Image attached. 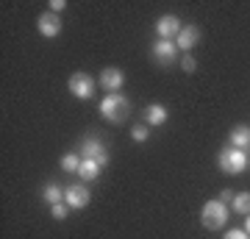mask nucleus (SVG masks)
<instances>
[{
  "label": "nucleus",
  "mask_w": 250,
  "mask_h": 239,
  "mask_svg": "<svg viewBox=\"0 0 250 239\" xmlns=\"http://www.w3.org/2000/svg\"><path fill=\"white\" fill-rule=\"evenodd\" d=\"M200 222H203L208 231L225 228V222H228V206H225L223 200H206L203 212H200Z\"/></svg>",
  "instance_id": "1"
},
{
  "label": "nucleus",
  "mask_w": 250,
  "mask_h": 239,
  "mask_svg": "<svg viewBox=\"0 0 250 239\" xmlns=\"http://www.w3.org/2000/svg\"><path fill=\"white\" fill-rule=\"evenodd\" d=\"M181 20L175 17V14H164V17H159V22H156V34H159V39H175V36L181 34Z\"/></svg>",
  "instance_id": "7"
},
{
  "label": "nucleus",
  "mask_w": 250,
  "mask_h": 239,
  "mask_svg": "<svg viewBox=\"0 0 250 239\" xmlns=\"http://www.w3.org/2000/svg\"><path fill=\"white\" fill-rule=\"evenodd\" d=\"M95 78L92 75H86V72H72V78H70V92L75 95V98L81 100H89L92 95H95Z\"/></svg>",
  "instance_id": "4"
},
{
  "label": "nucleus",
  "mask_w": 250,
  "mask_h": 239,
  "mask_svg": "<svg viewBox=\"0 0 250 239\" xmlns=\"http://www.w3.org/2000/svg\"><path fill=\"white\" fill-rule=\"evenodd\" d=\"M50 212H53L56 220H64V217H67V212H70V206H67V203H56Z\"/></svg>",
  "instance_id": "19"
},
{
  "label": "nucleus",
  "mask_w": 250,
  "mask_h": 239,
  "mask_svg": "<svg viewBox=\"0 0 250 239\" xmlns=\"http://www.w3.org/2000/svg\"><path fill=\"white\" fill-rule=\"evenodd\" d=\"M95 156H103V142L100 139H86L83 142V159H95Z\"/></svg>",
  "instance_id": "16"
},
{
  "label": "nucleus",
  "mask_w": 250,
  "mask_h": 239,
  "mask_svg": "<svg viewBox=\"0 0 250 239\" xmlns=\"http://www.w3.org/2000/svg\"><path fill=\"white\" fill-rule=\"evenodd\" d=\"M217 161H220V170H223V173H228V175H242L245 167H248V153L236 151V148H231V151L225 148Z\"/></svg>",
  "instance_id": "3"
},
{
  "label": "nucleus",
  "mask_w": 250,
  "mask_h": 239,
  "mask_svg": "<svg viewBox=\"0 0 250 239\" xmlns=\"http://www.w3.org/2000/svg\"><path fill=\"white\" fill-rule=\"evenodd\" d=\"M217 200H223V203L228 206V200H233V192H231V189H223V192H220V197H217Z\"/></svg>",
  "instance_id": "23"
},
{
  "label": "nucleus",
  "mask_w": 250,
  "mask_h": 239,
  "mask_svg": "<svg viewBox=\"0 0 250 239\" xmlns=\"http://www.w3.org/2000/svg\"><path fill=\"white\" fill-rule=\"evenodd\" d=\"M147 128H145V125H136V128H131V139H136V142H145L147 139Z\"/></svg>",
  "instance_id": "18"
},
{
  "label": "nucleus",
  "mask_w": 250,
  "mask_h": 239,
  "mask_svg": "<svg viewBox=\"0 0 250 239\" xmlns=\"http://www.w3.org/2000/svg\"><path fill=\"white\" fill-rule=\"evenodd\" d=\"M64 6H67L64 0H53V3H50V11H53V14H59V11H64Z\"/></svg>",
  "instance_id": "22"
},
{
  "label": "nucleus",
  "mask_w": 250,
  "mask_h": 239,
  "mask_svg": "<svg viewBox=\"0 0 250 239\" xmlns=\"http://www.w3.org/2000/svg\"><path fill=\"white\" fill-rule=\"evenodd\" d=\"M98 84L103 89H108V95H111V92H120V87L125 84V75H123V70H117V67H106V70L100 72Z\"/></svg>",
  "instance_id": "9"
},
{
  "label": "nucleus",
  "mask_w": 250,
  "mask_h": 239,
  "mask_svg": "<svg viewBox=\"0 0 250 239\" xmlns=\"http://www.w3.org/2000/svg\"><path fill=\"white\" fill-rule=\"evenodd\" d=\"M145 120H147V125H164L167 123V109L161 103H150L145 109Z\"/></svg>",
  "instance_id": "12"
},
{
  "label": "nucleus",
  "mask_w": 250,
  "mask_h": 239,
  "mask_svg": "<svg viewBox=\"0 0 250 239\" xmlns=\"http://www.w3.org/2000/svg\"><path fill=\"white\" fill-rule=\"evenodd\" d=\"M233 212L248 217L250 214V192H242V195H233Z\"/></svg>",
  "instance_id": "14"
},
{
  "label": "nucleus",
  "mask_w": 250,
  "mask_h": 239,
  "mask_svg": "<svg viewBox=\"0 0 250 239\" xmlns=\"http://www.w3.org/2000/svg\"><path fill=\"white\" fill-rule=\"evenodd\" d=\"M200 39V28L197 25H184L181 28V34L175 36V44H178V50H192Z\"/></svg>",
  "instance_id": "10"
},
{
  "label": "nucleus",
  "mask_w": 250,
  "mask_h": 239,
  "mask_svg": "<svg viewBox=\"0 0 250 239\" xmlns=\"http://www.w3.org/2000/svg\"><path fill=\"white\" fill-rule=\"evenodd\" d=\"M42 197H45V203H50V206H56V203H64V192H62V189H59L56 184L45 186V192H42Z\"/></svg>",
  "instance_id": "15"
},
{
  "label": "nucleus",
  "mask_w": 250,
  "mask_h": 239,
  "mask_svg": "<svg viewBox=\"0 0 250 239\" xmlns=\"http://www.w3.org/2000/svg\"><path fill=\"white\" fill-rule=\"evenodd\" d=\"M181 67H184V70H187V72H195L197 62H195V59H192V56H189V53H184V62H181Z\"/></svg>",
  "instance_id": "21"
},
{
  "label": "nucleus",
  "mask_w": 250,
  "mask_h": 239,
  "mask_svg": "<svg viewBox=\"0 0 250 239\" xmlns=\"http://www.w3.org/2000/svg\"><path fill=\"white\" fill-rule=\"evenodd\" d=\"M225 239H250V234L245 228H233V231H228V234H225Z\"/></svg>",
  "instance_id": "20"
},
{
  "label": "nucleus",
  "mask_w": 250,
  "mask_h": 239,
  "mask_svg": "<svg viewBox=\"0 0 250 239\" xmlns=\"http://www.w3.org/2000/svg\"><path fill=\"white\" fill-rule=\"evenodd\" d=\"M153 56H156L161 64H170V62H175V56H178V44L172 42V39H156V42H153Z\"/></svg>",
  "instance_id": "8"
},
{
  "label": "nucleus",
  "mask_w": 250,
  "mask_h": 239,
  "mask_svg": "<svg viewBox=\"0 0 250 239\" xmlns=\"http://www.w3.org/2000/svg\"><path fill=\"white\" fill-rule=\"evenodd\" d=\"M81 161H83V159H78L75 153H67V156H62V167L67 170V173H78V170H81Z\"/></svg>",
  "instance_id": "17"
},
{
  "label": "nucleus",
  "mask_w": 250,
  "mask_h": 239,
  "mask_svg": "<svg viewBox=\"0 0 250 239\" xmlns=\"http://www.w3.org/2000/svg\"><path fill=\"white\" fill-rule=\"evenodd\" d=\"M78 175L83 178V181H95V178L100 175V164H98V159H83V161H81Z\"/></svg>",
  "instance_id": "13"
},
{
  "label": "nucleus",
  "mask_w": 250,
  "mask_h": 239,
  "mask_svg": "<svg viewBox=\"0 0 250 239\" xmlns=\"http://www.w3.org/2000/svg\"><path fill=\"white\" fill-rule=\"evenodd\" d=\"M245 231H248V234H250V214H248V217H245Z\"/></svg>",
  "instance_id": "24"
},
{
  "label": "nucleus",
  "mask_w": 250,
  "mask_h": 239,
  "mask_svg": "<svg viewBox=\"0 0 250 239\" xmlns=\"http://www.w3.org/2000/svg\"><path fill=\"white\" fill-rule=\"evenodd\" d=\"M36 28H39V34L45 36V39H56V36L62 34V17L53 14V11H47L42 17L36 20Z\"/></svg>",
  "instance_id": "5"
},
{
  "label": "nucleus",
  "mask_w": 250,
  "mask_h": 239,
  "mask_svg": "<svg viewBox=\"0 0 250 239\" xmlns=\"http://www.w3.org/2000/svg\"><path fill=\"white\" fill-rule=\"evenodd\" d=\"M231 148H236V151H248L250 148V128L248 125H236V128H233Z\"/></svg>",
  "instance_id": "11"
},
{
  "label": "nucleus",
  "mask_w": 250,
  "mask_h": 239,
  "mask_svg": "<svg viewBox=\"0 0 250 239\" xmlns=\"http://www.w3.org/2000/svg\"><path fill=\"white\" fill-rule=\"evenodd\" d=\"M89 200H92V195L83 184L64 189V203L70 206V209H83V206H89Z\"/></svg>",
  "instance_id": "6"
},
{
  "label": "nucleus",
  "mask_w": 250,
  "mask_h": 239,
  "mask_svg": "<svg viewBox=\"0 0 250 239\" xmlns=\"http://www.w3.org/2000/svg\"><path fill=\"white\" fill-rule=\"evenodd\" d=\"M100 114L106 117L108 123H123L125 117H128V100L120 95V92H111L103 98L100 103Z\"/></svg>",
  "instance_id": "2"
}]
</instances>
